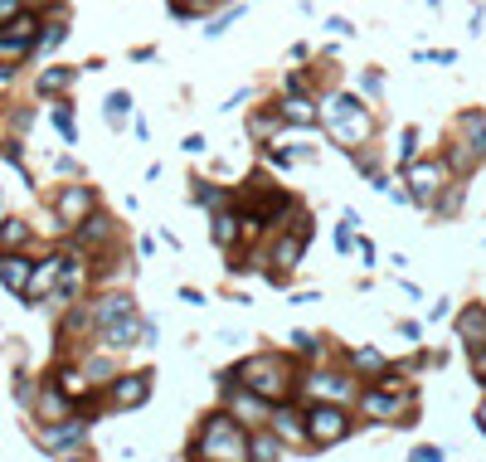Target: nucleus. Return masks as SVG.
Instances as JSON below:
<instances>
[{
    "label": "nucleus",
    "instance_id": "1",
    "mask_svg": "<svg viewBox=\"0 0 486 462\" xmlns=\"http://www.w3.org/2000/svg\"><path fill=\"white\" fill-rule=\"evenodd\" d=\"M190 458L195 462H253V433H248L229 409H215L199 419Z\"/></svg>",
    "mask_w": 486,
    "mask_h": 462
},
{
    "label": "nucleus",
    "instance_id": "2",
    "mask_svg": "<svg viewBox=\"0 0 486 462\" xmlns=\"http://www.w3.org/2000/svg\"><path fill=\"white\" fill-rule=\"evenodd\" d=\"M234 380L243 389H253L258 399H268V404H287L292 395V360L282 351H258L248 355V360L234 370Z\"/></svg>",
    "mask_w": 486,
    "mask_h": 462
},
{
    "label": "nucleus",
    "instance_id": "3",
    "mask_svg": "<svg viewBox=\"0 0 486 462\" xmlns=\"http://www.w3.org/2000/svg\"><path fill=\"white\" fill-rule=\"evenodd\" d=\"M360 413L375 423H399V429H413L419 423V399H413V389H399L394 370L384 375L379 385L360 389Z\"/></svg>",
    "mask_w": 486,
    "mask_h": 462
},
{
    "label": "nucleus",
    "instance_id": "4",
    "mask_svg": "<svg viewBox=\"0 0 486 462\" xmlns=\"http://www.w3.org/2000/svg\"><path fill=\"white\" fill-rule=\"evenodd\" d=\"M355 433V413L340 409V404H312L306 409V438H312V448H336L346 443Z\"/></svg>",
    "mask_w": 486,
    "mask_h": 462
},
{
    "label": "nucleus",
    "instance_id": "5",
    "mask_svg": "<svg viewBox=\"0 0 486 462\" xmlns=\"http://www.w3.org/2000/svg\"><path fill=\"white\" fill-rule=\"evenodd\" d=\"M326 122H331V137L346 141V147H360V141L370 137V117H365V102L350 98V93H340V98L326 102Z\"/></svg>",
    "mask_w": 486,
    "mask_h": 462
},
{
    "label": "nucleus",
    "instance_id": "6",
    "mask_svg": "<svg viewBox=\"0 0 486 462\" xmlns=\"http://www.w3.org/2000/svg\"><path fill=\"white\" fill-rule=\"evenodd\" d=\"M302 389H306V399H312V404H340V409L360 404V380H350V375H336V370L306 375Z\"/></svg>",
    "mask_w": 486,
    "mask_h": 462
},
{
    "label": "nucleus",
    "instance_id": "7",
    "mask_svg": "<svg viewBox=\"0 0 486 462\" xmlns=\"http://www.w3.org/2000/svg\"><path fill=\"white\" fill-rule=\"evenodd\" d=\"M219 389H224V409H229L234 419H243V429H248V433H253L258 423H263V429L272 423V409H278V404H268V399H258V395H253V389L234 385V375H224Z\"/></svg>",
    "mask_w": 486,
    "mask_h": 462
},
{
    "label": "nucleus",
    "instance_id": "8",
    "mask_svg": "<svg viewBox=\"0 0 486 462\" xmlns=\"http://www.w3.org/2000/svg\"><path fill=\"white\" fill-rule=\"evenodd\" d=\"M34 438H40V448H44V453H54V462H58V458H68V453H78V448H83V438H88V419L44 423Z\"/></svg>",
    "mask_w": 486,
    "mask_h": 462
},
{
    "label": "nucleus",
    "instance_id": "9",
    "mask_svg": "<svg viewBox=\"0 0 486 462\" xmlns=\"http://www.w3.org/2000/svg\"><path fill=\"white\" fill-rule=\"evenodd\" d=\"M268 429L282 438V448H287V453H302V448H312V438H306V409H297V404H278V409H272V423H268Z\"/></svg>",
    "mask_w": 486,
    "mask_h": 462
},
{
    "label": "nucleus",
    "instance_id": "10",
    "mask_svg": "<svg viewBox=\"0 0 486 462\" xmlns=\"http://www.w3.org/2000/svg\"><path fill=\"white\" fill-rule=\"evenodd\" d=\"M151 399V375L137 370V375H117L112 389H108V404L112 409H141Z\"/></svg>",
    "mask_w": 486,
    "mask_h": 462
},
{
    "label": "nucleus",
    "instance_id": "11",
    "mask_svg": "<svg viewBox=\"0 0 486 462\" xmlns=\"http://www.w3.org/2000/svg\"><path fill=\"white\" fill-rule=\"evenodd\" d=\"M443 181H447V165L443 161H413L409 165V185H413V200H433L437 191H443Z\"/></svg>",
    "mask_w": 486,
    "mask_h": 462
},
{
    "label": "nucleus",
    "instance_id": "12",
    "mask_svg": "<svg viewBox=\"0 0 486 462\" xmlns=\"http://www.w3.org/2000/svg\"><path fill=\"white\" fill-rule=\"evenodd\" d=\"M302 248H306V224H302V229H292L287 239L272 244V263H278V272H272V278H287V272L302 263Z\"/></svg>",
    "mask_w": 486,
    "mask_h": 462
},
{
    "label": "nucleus",
    "instance_id": "13",
    "mask_svg": "<svg viewBox=\"0 0 486 462\" xmlns=\"http://www.w3.org/2000/svg\"><path fill=\"white\" fill-rule=\"evenodd\" d=\"M54 209H58V224L68 229V224H78L93 209V191H88V185H64V195H58Z\"/></svg>",
    "mask_w": 486,
    "mask_h": 462
},
{
    "label": "nucleus",
    "instance_id": "14",
    "mask_svg": "<svg viewBox=\"0 0 486 462\" xmlns=\"http://www.w3.org/2000/svg\"><path fill=\"white\" fill-rule=\"evenodd\" d=\"M141 331H146V322H137V316H127V322H112V326H102V346H108V351L141 346Z\"/></svg>",
    "mask_w": 486,
    "mask_h": 462
},
{
    "label": "nucleus",
    "instance_id": "15",
    "mask_svg": "<svg viewBox=\"0 0 486 462\" xmlns=\"http://www.w3.org/2000/svg\"><path fill=\"white\" fill-rule=\"evenodd\" d=\"M0 282H5L10 292H20V298H25V292H30V258L0 253Z\"/></svg>",
    "mask_w": 486,
    "mask_h": 462
},
{
    "label": "nucleus",
    "instance_id": "16",
    "mask_svg": "<svg viewBox=\"0 0 486 462\" xmlns=\"http://www.w3.org/2000/svg\"><path fill=\"white\" fill-rule=\"evenodd\" d=\"M127 316H137V312H132V298H127V292H112V298H102L98 307H93V322H98V326L127 322Z\"/></svg>",
    "mask_w": 486,
    "mask_h": 462
},
{
    "label": "nucleus",
    "instance_id": "17",
    "mask_svg": "<svg viewBox=\"0 0 486 462\" xmlns=\"http://www.w3.org/2000/svg\"><path fill=\"white\" fill-rule=\"evenodd\" d=\"M278 117H282V122H292V127H316V122H322V112H316V102H306L302 93H292V98H287V102H282V108H278Z\"/></svg>",
    "mask_w": 486,
    "mask_h": 462
},
{
    "label": "nucleus",
    "instance_id": "18",
    "mask_svg": "<svg viewBox=\"0 0 486 462\" xmlns=\"http://www.w3.org/2000/svg\"><path fill=\"white\" fill-rule=\"evenodd\" d=\"M457 336L467 341L472 351L486 346V307H467V312L457 316Z\"/></svg>",
    "mask_w": 486,
    "mask_h": 462
},
{
    "label": "nucleus",
    "instance_id": "19",
    "mask_svg": "<svg viewBox=\"0 0 486 462\" xmlns=\"http://www.w3.org/2000/svg\"><path fill=\"white\" fill-rule=\"evenodd\" d=\"M58 278H64V258H49V263H40V272H34V278H30V292H25V302L34 307V302L44 298V292L54 288Z\"/></svg>",
    "mask_w": 486,
    "mask_h": 462
},
{
    "label": "nucleus",
    "instance_id": "20",
    "mask_svg": "<svg viewBox=\"0 0 486 462\" xmlns=\"http://www.w3.org/2000/svg\"><path fill=\"white\" fill-rule=\"evenodd\" d=\"M282 458H287L282 438L272 429H253V462H282Z\"/></svg>",
    "mask_w": 486,
    "mask_h": 462
},
{
    "label": "nucleus",
    "instance_id": "21",
    "mask_svg": "<svg viewBox=\"0 0 486 462\" xmlns=\"http://www.w3.org/2000/svg\"><path fill=\"white\" fill-rule=\"evenodd\" d=\"M462 132L472 137V151H477V161L486 156V117L482 112H462Z\"/></svg>",
    "mask_w": 486,
    "mask_h": 462
},
{
    "label": "nucleus",
    "instance_id": "22",
    "mask_svg": "<svg viewBox=\"0 0 486 462\" xmlns=\"http://www.w3.org/2000/svg\"><path fill=\"white\" fill-rule=\"evenodd\" d=\"M34 30H40V20H34V15H15V20H10V30H5V40L30 44V40H34Z\"/></svg>",
    "mask_w": 486,
    "mask_h": 462
},
{
    "label": "nucleus",
    "instance_id": "23",
    "mask_svg": "<svg viewBox=\"0 0 486 462\" xmlns=\"http://www.w3.org/2000/svg\"><path fill=\"white\" fill-rule=\"evenodd\" d=\"M74 78H78L74 68H49V74H40V93H64Z\"/></svg>",
    "mask_w": 486,
    "mask_h": 462
},
{
    "label": "nucleus",
    "instance_id": "24",
    "mask_svg": "<svg viewBox=\"0 0 486 462\" xmlns=\"http://www.w3.org/2000/svg\"><path fill=\"white\" fill-rule=\"evenodd\" d=\"M234 239H239V219H234V215H215V244L219 248H234Z\"/></svg>",
    "mask_w": 486,
    "mask_h": 462
},
{
    "label": "nucleus",
    "instance_id": "25",
    "mask_svg": "<svg viewBox=\"0 0 486 462\" xmlns=\"http://www.w3.org/2000/svg\"><path fill=\"white\" fill-rule=\"evenodd\" d=\"M127 112H132V93H112L108 98V127H122Z\"/></svg>",
    "mask_w": 486,
    "mask_h": 462
},
{
    "label": "nucleus",
    "instance_id": "26",
    "mask_svg": "<svg viewBox=\"0 0 486 462\" xmlns=\"http://www.w3.org/2000/svg\"><path fill=\"white\" fill-rule=\"evenodd\" d=\"M83 224H88V229H83V234H78V239H83V244H88V239H93V244H98V239H112V219H102V215H93V219H83Z\"/></svg>",
    "mask_w": 486,
    "mask_h": 462
},
{
    "label": "nucleus",
    "instance_id": "27",
    "mask_svg": "<svg viewBox=\"0 0 486 462\" xmlns=\"http://www.w3.org/2000/svg\"><path fill=\"white\" fill-rule=\"evenodd\" d=\"M25 224H20V219H5V224H0V244H25Z\"/></svg>",
    "mask_w": 486,
    "mask_h": 462
},
{
    "label": "nucleus",
    "instance_id": "28",
    "mask_svg": "<svg viewBox=\"0 0 486 462\" xmlns=\"http://www.w3.org/2000/svg\"><path fill=\"white\" fill-rule=\"evenodd\" d=\"M443 458H447V448H433V443H419L409 453V462H443Z\"/></svg>",
    "mask_w": 486,
    "mask_h": 462
},
{
    "label": "nucleus",
    "instance_id": "29",
    "mask_svg": "<svg viewBox=\"0 0 486 462\" xmlns=\"http://www.w3.org/2000/svg\"><path fill=\"white\" fill-rule=\"evenodd\" d=\"M239 15H243V10H224V15H219V20H209V25H205V34H209V40H219V34H224V30H229V25H234V20H239Z\"/></svg>",
    "mask_w": 486,
    "mask_h": 462
},
{
    "label": "nucleus",
    "instance_id": "30",
    "mask_svg": "<svg viewBox=\"0 0 486 462\" xmlns=\"http://www.w3.org/2000/svg\"><path fill=\"white\" fill-rule=\"evenodd\" d=\"M54 122H58V132H64L68 141L78 137V132H74V117H68V108H54Z\"/></svg>",
    "mask_w": 486,
    "mask_h": 462
},
{
    "label": "nucleus",
    "instance_id": "31",
    "mask_svg": "<svg viewBox=\"0 0 486 462\" xmlns=\"http://www.w3.org/2000/svg\"><path fill=\"white\" fill-rule=\"evenodd\" d=\"M472 375H477V380L486 385V346H477V351H472Z\"/></svg>",
    "mask_w": 486,
    "mask_h": 462
},
{
    "label": "nucleus",
    "instance_id": "32",
    "mask_svg": "<svg viewBox=\"0 0 486 462\" xmlns=\"http://www.w3.org/2000/svg\"><path fill=\"white\" fill-rule=\"evenodd\" d=\"M292 346H297V351H306V355H312V351H316V336H312V331H292Z\"/></svg>",
    "mask_w": 486,
    "mask_h": 462
},
{
    "label": "nucleus",
    "instance_id": "33",
    "mask_svg": "<svg viewBox=\"0 0 486 462\" xmlns=\"http://www.w3.org/2000/svg\"><path fill=\"white\" fill-rule=\"evenodd\" d=\"M64 44V25H49V34H44V49H58Z\"/></svg>",
    "mask_w": 486,
    "mask_h": 462
},
{
    "label": "nucleus",
    "instance_id": "34",
    "mask_svg": "<svg viewBox=\"0 0 486 462\" xmlns=\"http://www.w3.org/2000/svg\"><path fill=\"white\" fill-rule=\"evenodd\" d=\"M10 15H20V0H0V20H10Z\"/></svg>",
    "mask_w": 486,
    "mask_h": 462
},
{
    "label": "nucleus",
    "instance_id": "35",
    "mask_svg": "<svg viewBox=\"0 0 486 462\" xmlns=\"http://www.w3.org/2000/svg\"><path fill=\"white\" fill-rule=\"evenodd\" d=\"M477 429L486 433V395H482V404H477Z\"/></svg>",
    "mask_w": 486,
    "mask_h": 462
},
{
    "label": "nucleus",
    "instance_id": "36",
    "mask_svg": "<svg viewBox=\"0 0 486 462\" xmlns=\"http://www.w3.org/2000/svg\"><path fill=\"white\" fill-rule=\"evenodd\" d=\"M0 83H10V68H0Z\"/></svg>",
    "mask_w": 486,
    "mask_h": 462
},
{
    "label": "nucleus",
    "instance_id": "37",
    "mask_svg": "<svg viewBox=\"0 0 486 462\" xmlns=\"http://www.w3.org/2000/svg\"><path fill=\"white\" fill-rule=\"evenodd\" d=\"M185 462H195V458H185Z\"/></svg>",
    "mask_w": 486,
    "mask_h": 462
}]
</instances>
